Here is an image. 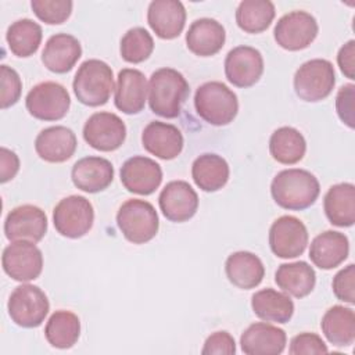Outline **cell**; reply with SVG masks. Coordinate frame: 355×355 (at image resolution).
Listing matches in <instances>:
<instances>
[{
  "mask_svg": "<svg viewBox=\"0 0 355 355\" xmlns=\"http://www.w3.org/2000/svg\"><path fill=\"white\" fill-rule=\"evenodd\" d=\"M320 186L313 173L291 168L280 171L272 180L270 194L275 202L290 211L309 208L319 197Z\"/></svg>",
  "mask_w": 355,
  "mask_h": 355,
  "instance_id": "1",
  "label": "cell"
},
{
  "mask_svg": "<svg viewBox=\"0 0 355 355\" xmlns=\"http://www.w3.org/2000/svg\"><path fill=\"white\" fill-rule=\"evenodd\" d=\"M186 78L173 68H159L148 82V104L154 114L162 118H176L189 96Z\"/></svg>",
  "mask_w": 355,
  "mask_h": 355,
  "instance_id": "2",
  "label": "cell"
},
{
  "mask_svg": "<svg viewBox=\"0 0 355 355\" xmlns=\"http://www.w3.org/2000/svg\"><path fill=\"white\" fill-rule=\"evenodd\" d=\"M72 87L82 104L89 107L104 105L114 90L112 69L101 60H86L78 68Z\"/></svg>",
  "mask_w": 355,
  "mask_h": 355,
  "instance_id": "3",
  "label": "cell"
},
{
  "mask_svg": "<svg viewBox=\"0 0 355 355\" xmlns=\"http://www.w3.org/2000/svg\"><path fill=\"white\" fill-rule=\"evenodd\" d=\"M194 107L200 118L214 126L233 122L239 112V100L233 90L222 82H207L194 94Z\"/></svg>",
  "mask_w": 355,
  "mask_h": 355,
  "instance_id": "4",
  "label": "cell"
},
{
  "mask_svg": "<svg viewBox=\"0 0 355 355\" xmlns=\"http://www.w3.org/2000/svg\"><path fill=\"white\" fill-rule=\"evenodd\" d=\"M116 223L123 237L133 244H144L153 240L159 227L155 208L140 198H130L121 205Z\"/></svg>",
  "mask_w": 355,
  "mask_h": 355,
  "instance_id": "5",
  "label": "cell"
},
{
  "mask_svg": "<svg viewBox=\"0 0 355 355\" xmlns=\"http://www.w3.org/2000/svg\"><path fill=\"white\" fill-rule=\"evenodd\" d=\"M336 85L333 64L323 58H313L304 62L294 75L295 94L308 103L324 100Z\"/></svg>",
  "mask_w": 355,
  "mask_h": 355,
  "instance_id": "6",
  "label": "cell"
},
{
  "mask_svg": "<svg viewBox=\"0 0 355 355\" xmlns=\"http://www.w3.org/2000/svg\"><path fill=\"white\" fill-rule=\"evenodd\" d=\"M11 320L25 329L40 326L50 309L47 295L33 284H21L14 288L7 304Z\"/></svg>",
  "mask_w": 355,
  "mask_h": 355,
  "instance_id": "7",
  "label": "cell"
},
{
  "mask_svg": "<svg viewBox=\"0 0 355 355\" xmlns=\"http://www.w3.org/2000/svg\"><path fill=\"white\" fill-rule=\"evenodd\" d=\"M55 230L68 239H79L89 233L94 222L92 202L83 196L62 198L53 211Z\"/></svg>",
  "mask_w": 355,
  "mask_h": 355,
  "instance_id": "8",
  "label": "cell"
},
{
  "mask_svg": "<svg viewBox=\"0 0 355 355\" xmlns=\"http://www.w3.org/2000/svg\"><path fill=\"white\" fill-rule=\"evenodd\" d=\"M28 112L40 121L62 119L71 105L67 89L57 82H42L33 86L25 98Z\"/></svg>",
  "mask_w": 355,
  "mask_h": 355,
  "instance_id": "9",
  "label": "cell"
},
{
  "mask_svg": "<svg viewBox=\"0 0 355 355\" xmlns=\"http://www.w3.org/2000/svg\"><path fill=\"white\" fill-rule=\"evenodd\" d=\"M318 22L306 11H291L283 15L273 29L276 43L288 51L306 49L318 36Z\"/></svg>",
  "mask_w": 355,
  "mask_h": 355,
  "instance_id": "10",
  "label": "cell"
},
{
  "mask_svg": "<svg viewBox=\"0 0 355 355\" xmlns=\"http://www.w3.org/2000/svg\"><path fill=\"white\" fill-rule=\"evenodd\" d=\"M4 272L17 282H31L40 276L43 269L42 251L32 241H12L1 255Z\"/></svg>",
  "mask_w": 355,
  "mask_h": 355,
  "instance_id": "11",
  "label": "cell"
},
{
  "mask_svg": "<svg viewBox=\"0 0 355 355\" xmlns=\"http://www.w3.org/2000/svg\"><path fill=\"white\" fill-rule=\"evenodd\" d=\"M269 245L279 258H297L308 245V230L298 218L283 215L269 229Z\"/></svg>",
  "mask_w": 355,
  "mask_h": 355,
  "instance_id": "12",
  "label": "cell"
},
{
  "mask_svg": "<svg viewBox=\"0 0 355 355\" xmlns=\"http://www.w3.org/2000/svg\"><path fill=\"white\" fill-rule=\"evenodd\" d=\"M85 141L98 151L118 150L126 139V126L123 121L112 112H96L83 126Z\"/></svg>",
  "mask_w": 355,
  "mask_h": 355,
  "instance_id": "13",
  "label": "cell"
},
{
  "mask_svg": "<svg viewBox=\"0 0 355 355\" xmlns=\"http://www.w3.org/2000/svg\"><path fill=\"white\" fill-rule=\"evenodd\" d=\"M47 232V216L36 205L25 204L11 209L4 220V233L10 241H40Z\"/></svg>",
  "mask_w": 355,
  "mask_h": 355,
  "instance_id": "14",
  "label": "cell"
},
{
  "mask_svg": "<svg viewBox=\"0 0 355 355\" xmlns=\"http://www.w3.org/2000/svg\"><path fill=\"white\" fill-rule=\"evenodd\" d=\"M263 73V58L251 46H237L225 58V75L237 87H251Z\"/></svg>",
  "mask_w": 355,
  "mask_h": 355,
  "instance_id": "15",
  "label": "cell"
},
{
  "mask_svg": "<svg viewBox=\"0 0 355 355\" xmlns=\"http://www.w3.org/2000/svg\"><path fill=\"white\" fill-rule=\"evenodd\" d=\"M121 182L128 191L148 196L159 187L162 182V169L154 159L135 155L123 162L121 168Z\"/></svg>",
  "mask_w": 355,
  "mask_h": 355,
  "instance_id": "16",
  "label": "cell"
},
{
  "mask_svg": "<svg viewBox=\"0 0 355 355\" xmlns=\"http://www.w3.org/2000/svg\"><path fill=\"white\" fill-rule=\"evenodd\" d=\"M158 202L168 220L180 223L196 215L198 208V196L187 182L172 180L161 190Z\"/></svg>",
  "mask_w": 355,
  "mask_h": 355,
  "instance_id": "17",
  "label": "cell"
},
{
  "mask_svg": "<svg viewBox=\"0 0 355 355\" xmlns=\"http://www.w3.org/2000/svg\"><path fill=\"white\" fill-rule=\"evenodd\" d=\"M147 79L139 69L123 68L119 71L115 86V107L123 114L133 115L143 111L147 100Z\"/></svg>",
  "mask_w": 355,
  "mask_h": 355,
  "instance_id": "18",
  "label": "cell"
},
{
  "mask_svg": "<svg viewBox=\"0 0 355 355\" xmlns=\"http://www.w3.org/2000/svg\"><path fill=\"white\" fill-rule=\"evenodd\" d=\"M286 341L283 329L265 322L250 324L240 337L241 351L247 355H279L284 351Z\"/></svg>",
  "mask_w": 355,
  "mask_h": 355,
  "instance_id": "19",
  "label": "cell"
},
{
  "mask_svg": "<svg viewBox=\"0 0 355 355\" xmlns=\"http://www.w3.org/2000/svg\"><path fill=\"white\" fill-rule=\"evenodd\" d=\"M147 22L158 37L175 39L186 24L184 6L178 0H154L147 10Z\"/></svg>",
  "mask_w": 355,
  "mask_h": 355,
  "instance_id": "20",
  "label": "cell"
},
{
  "mask_svg": "<svg viewBox=\"0 0 355 355\" xmlns=\"http://www.w3.org/2000/svg\"><path fill=\"white\" fill-rule=\"evenodd\" d=\"M183 135L171 123L153 121L141 133L143 147L161 159H173L183 150Z\"/></svg>",
  "mask_w": 355,
  "mask_h": 355,
  "instance_id": "21",
  "label": "cell"
},
{
  "mask_svg": "<svg viewBox=\"0 0 355 355\" xmlns=\"http://www.w3.org/2000/svg\"><path fill=\"white\" fill-rule=\"evenodd\" d=\"M78 140L75 133L67 126H50L43 129L35 140V150L37 155L53 164L69 159L76 150Z\"/></svg>",
  "mask_w": 355,
  "mask_h": 355,
  "instance_id": "22",
  "label": "cell"
},
{
  "mask_svg": "<svg viewBox=\"0 0 355 355\" xmlns=\"http://www.w3.org/2000/svg\"><path fill=\"white\" fill-rule=\"evenodd\" d=\"M71 178L79 190L98 193L111 184L114 179V166L103 157H85L73 164Z\"/></svg>",
  "mask_w": 355,
  "mask_h": 355,
  "instance_id": "23",
  "label": "cell"
},
{
  "mask_svg": "<svg viewBox=\"0 0 355 355\" xmlns=\"http://www.w3.org/2000/svg\"><path fill=\"white\" fill-rule=\"evenodd\" d=\"M82 55L79 40L69 33H55L49 37L42 53V62L54 73L71 71Z\"/></svg>",
  "mask_w": 355,
  "mask_h": 355,
  "instance_id": "24",
  "label": "cell"
},
{
  "mask_svg": "<svg viewBox=\"0 0 355 355\" xmlns=\"http://www.w3.org/2000/svg\"><path fill=\"white\" fill-rule=\"evenodd\" d=\"M349 252V241L344 233L326 230L318 234L309 247V258L315 266L329 270L341 265Z\"/></svg>",
  "mask_w": 355,
  "mask_h": 355,
  "instance_id": "25",
  "label": "cell"
},
{
  "mask_svg": "<svg viewBox=\"0 0 355 355\" xmlns=\"http://www.w3.org/2000/svg\"><path fill=\"white\" fill-rule=\"evenodd\" d=\"M226 33L220 22L212 18H200L191 22L186 33L187 49L200 57L216 54L225 44Z\"/></svg>",
  "mask_w": 355,
  "mask_h": 355,
  "instance_id": "26",
  "label": "cell"
},
{
  "mask_svg": "<svg viewBox=\"0 0 355 355\" xmlns=\"http://www.w3.org/2000/svg\"><path fill=\"white\" fill-rule=\"evenodd\" d=\"M225 272L229 282L243 290L257 287L265 276L262 261L250 251H237L229 255L225 262Z\"/></svg>",
  "mask_w": 355,
  "mask_h": 355,
  "instance_id": "27",
  "label": "cell"
},
{
  "mask_svg": "<svg viewBox=\"0 0 355 355\" xmlns=\"http://www.w3.org/2000/svg\"><path fill=\"white\" fill-rule=\"evenodd\" d=\"M323 208L331 225L349 227L355 222V186L338 183L331 186L323 200Z\"/></svg>",
  "mask_w": 355,
  "mask_h": 355,
  "instance_id": "28",
  "label": "cell"
},
{
  "mask_svg": "<svg viewBox=\"0 0 355 355\" xmlns=\"http://www.w3.org/2000/svg\"><path fill=\"white\" fill-rule=\"evenodd\" d=\"M251 308L259 319L273 323H287L294 313L293 300L273 288L257 291L251 298Z\"/></svg>",
  "mask_w": 355,
  "mask_h": 355,
  "instance_id": "29",
  "label": "cell"
},
{
  "mask_svg": "<svg viewBox=\"0 0 355 355\" xmlns=\"http://www.w3.org/2000/svg\"><path fill=\"white\" fill-rule=\"evenodd\" d=\"M320 327L327 341L336 347H348L355 341V313L351 308L343 305L329 308Z\"/></svg>",
  "mask_w": 355,
  "mask_h": 355,
  "instance_id": "30",
  "label": "cell"
},
{
  "mask_svg": "<svg viewBox=\"0 0 355 355\" xmlns=\"http://www.w3.org/2000/svg\"><path fill=\"white\" fill-rule=\"evenodd\" d=\"M229 165L225 158L218 154H201L191 165V176L194 183L204 191H218L229 180Z\"/></svg>",
  "mask_w": 355,
  "mask_h": 355,
  "instance_id": "31",
  "label": "cell"
},
{
  "mask_svg": "<svg viewBox=\"0 0 355 355\" xmlns=\"http://www.w3.org/2000/svg\"><path fill=\"white\" fill-rule=\"evenodd\" d=\"M275 282L284 293L295 298H302L313 290L316 273L313 268L304 261L282 263L275 273Z\"/></svg>",
  "mask_w": 355,
  "mask_h": 355,
  "instance_id": "32",
  "label": "cell"
},
{
  "mask_svg": "<svg viewBox=\"0 0 355 355\" xmlns=\"http://www.w3.org/2000/svg\"><path fill=\"white\" fill-rule=\"evenodd\" d=\"M269 151L273 159L284 165L301 161L306 151V141L300 130L291 126L276 129L269 140Z\"/></svg>",
  "mask_w": 355,
  "mask_h": 355,
  "instance_id": "33",
  "label": "cell"
},
{
  "mask_svg": "<svg viewBox=\"0 0 355 355\" xmlns=\"http://www.w3.org/2000/svg\"><path fill=\"white\" fill-rule=\"evenodd\" d=\"M44 336L49 344L55 348H71L80 336V320L71 311H55L47 320Z\"/></svg>",
  "mask_w": 355,
  "mask_h": 355,
  "instance_id": "34",
  "label": "cell"
},
{
  "mask_svg": "<svg viewBox=\"0 0 355 355\" xmlns=\"http://www.w3.org/2000/svg\"><path fill=\"white\" fill-rule=\"evenodd\" d=\"M42 28L29 18H22L12 22L6 33V40L11 53L25 58L35 54L42 42Z\"/></svg>",
  "mask_w": 355,
  "mask_h": 355,
  "instance_id": "35",
  "label": "cell"
},
{
  "mask_svg": "<svg viewBox=\"0 0 355 355\" xmlns=\"http://www.w3.org/2000/svg\"><path fill=\"white\" fill-rule=\"evenodd\" d=\"M275 12L269 0H243L236 10V22L247 33H261L269 28Z\"/></svg>",
  "mask_w": 355,
  "mask_h": 355,
  "instance_id": "36",
  "label": "cell"
},
{
  "mask_svg": "<svg viewBox=\"0 0 355 355\" xmlns=\"http://www.w3.org/2000/svg\"><path fill=\"white\" fill-rule=\"evenodd\" d=\"M154 50L153 36L140 26L129 29L121 39V57L130 64L146 61Z\"/></svg>",
  "mask_w": 355,
  "mask_h": 355,
  "instance_id": "37",
  "label": "cell"
},
{
  "mask_svg": "<svg viewBox=\"0 0 355 355\" xmlns=\"http://www.w3.org/2000/svg\"><path fill=\"white\" fill-rule=\"evenodd\" d=\"M71 0H32L31 7L35 15L49 25L65 22L72 12Z\"/></svg>",
  "mask_w": 355,
  "mask_h": 355,
  "instance_id": "38",
  "label": "cell"
},
{
  "mask_svg": "<svg viewBox=\"0 0 355 355\" xmlns=\"http://www.w3.org/2000/svg\"><path fill=\"white\" fill-rule=\"evenodd\" d=\"M0 80H1L0 103H1V108L6 110L14 105L19 100L21 92H22V82L18 72L4 64L0 67Z\"/></svg>",
  "mask_w": 355,
  "mask_h": 355,
  "instance_id": "39",
  "label": "cell"
},
{
  "mask_svg": "<svg viewBox=\"0 0 355 355\" xmlns=\"http://www.w3.org/2000/svg\"><path fill=\"white\" fill-rule=\"evenodd\" d=\"M334 295L347 304H355V265L349 263L341 269L333 279L331 283Z\"/></svg>",
  "mask_w": 355,
  "mask_h": 355,
  "instance_id": "40",
  "label": "cell"
},
{
  "mask_svg": "<svg viewBox=\"0 0 355 355\" xmlns=\"http://www.w3.org/2000/svg\"><path fill=\"white\" fill-rule=\"evenodd\" d=\"M355 86L352 83L344 85L340 87L336 97V110L338 118L348 128L354 129L355 126Z\"/></svg>",
  "mask_w": 355,
  "mask_h": 355,
  "instance_id": "41",
  "label": "cell"
},
{
  "mask_svg": "<svg viewBox=\"0 0 355 355\" xmlns=\"http://www.w3.org/2000/svg\"><path fill=\"white\" fill-rule=\"evenodd\" d=\"M327 345L324 341L315 333H301L291 338L288 352L291 355L302 354H326Z\"/></svg>",
  "mask_w": 355,
  "mask_h": 355,
  "instance_id": "42",
  "label": "cell"
},
{
  "mask_svg": "<svg viewBox=\"0 0 355 355\" xmlns=\"http://www.w3.org/2000/svg\"><path fill=\"white\" fill-rule=\"evenodd\" d=\"M202 355H233L236 354V343L230 333L227 331H215L204 343L201 349Z\"/></svg>",
  "mask_w": 355,
  "mask_h": 355,
  "instance_id": "43",
  "label": "cell"
},
{
  "mask_svg": "<svg viewBox=\"0 0 355 355\" xmlns=\"http://www.w3.org/2000/svg\"><path fill=\"white\" fill-rule=\"evenodd\" d=\"M18 169H19L18 155L6 147H1V150H0V182L6 183V182L11 180L17 175Z\"/></svg>",
  "mask_w": 355,
  "mask_h": 355,
  "instance_id": "44",
  "label": "cell"
},
{
  "mask_svg": "<svg viewBox=\"0 0 355 355\" xmlns=\"http://www.w3.org/2000/svg\"><path fill=\"white\" fill-rule=\"evenodd\" d=\"M337 62L341 72L348 79H355V40H348L337 54Z\"/></svg>",
  "mask_w": 355,
  "mask_h": 355,
  "instance_id": "45",
  "label": "cell"
}]
</instances>
